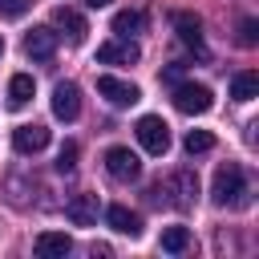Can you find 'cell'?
<instances>
[{
	"label": "cell",
	"instance_id": "cell-1",
	"mask_svg": "<svg viewBox=\"0 0 259 259\" xmlns=\"http://www.w3.org/2000/svg\"><path fill=\"white\" fill-rule=\"evenodd\" d=\"M210 198H214V206H227V210H243L251 202V182H247V174H243L239 162H227V166L214 170Z\"/></svg>",
	"mask_w": 259,
	"mask_h": 259
},
{
	"label": "cell",
	"instance_id": "cell-17",
	"mask_svg": "<svg viewBox=\"0 0 259 259\" xmlns=\"http://www.w3.org/2000/svg\"><path fill=\"white\" fill-rule=\"evenodd\" d=\"M142 24H146V16L138 12V8H121V12H113V32L117 36H130V32H142Z\"/></svg>",
	"mask_w": 259,
	"mask_h": 259
},
{
	"label": "cell",
	"instance_id": "cell-26",
	"mask_svg": "<svg viewBox=\"0 0 259 259\" xmlns=\"http://www.w3.org/2000/svg\"><path fill=\"white\" fill-rule=\"evenodd\" d=\"M0 53H4V36H0Z\"/></svg>",
	"mask_w": 259,
	"mask_h": 259
},
{
	"label": "cell",
	"instance_id": "cell-8",
	"mask_svg": "<svg viewBox=\"0 0 259 259\" xmlns=\"http://www.w3.org/2000/svg\"><path fill=\"white\" fill-rule=\"evenodd\" d=\"M138 45L130 40V36H117V40H105L101 49H97V61L101 65H138Z\"/></svg>",
	"mask_w": 259,
	"mask_h": 259
},
{
	"label": "cell",
	"instance_id": "cell-15",
	"mask_svg": "<svg viewBox=\"0 0 259 259\" xmlns=\"http://www.w3.org/2000/svg\"><path fill=\"white\" fill-rule=\"evenodd\" d=\"M174 28L190 49H202V20L194 12H174Z\"/></svg>",
	"mask_w": 259,
	"mask_h": 259
},
{
	"label": "cell",
	"instance_id": "cell-24",
	"mask_svg": "<svg viewBox=\"0 0 259 259\" xmlns=\"http://www.w3.org/2000/svg\"><path fill=\"white\" fill-rule=\"evenodd\" d=\"M162 77H166V81H178V77H182V65H170V69H166Z\"/></svg>",
	"mask_w": 259,
	"mask_h": 259
},
{
	"label": "cell",
	"instance_id": "cell-6",
	"mask_svg": "<svg viewBox=\"0 0 259 259\" xmlns=\"http://www.w3.org/2000/svg\"><path fill=\"white\" fill-rule=\"evenodd\" d=\"M105 170H109V178H117V182H134L138 170H142V162H138V154H134L130 146H109V150H105Z\"/></svg>",
	"mask_w": 259,
	"mask_h": 259
},
{
	"label": "cell",
	"instance_id": "cell-9",
	"mask_svg": "<svg viewBox=\"0 0 259 259\" xmlns=\"http://www.w3.org/2000/svg\"><path fill=\"white\" fill-rule=\"evenodd\" d=\"M97 210H101L97 194H73V198L65 202V214H69L73 227H93V223H97Z\"/></svg>",
	"mask_w": 259,
	"mask_h": 259
},
{
	"label": "cell",
	"instance_id": "cell-21",
	"mask_svg": "<svg viewBox=\"0 0 259 259\" xmlns=\"http://www.w3.org/2000/svg\"><path fill=\"white\" fill-rule=\"evenodd\" d=\"M57 170H61V174H73V170H77V142H65V146H61Z\"/></svg>",
	"mask_w": 259,
	"mask_h": 259
},
{
	"label": "cell",
	"instance_id": "cell-11",
	"mask_svg": "<svg viewBox=\"0 0 259 259\" xmlns=\"http://www.w3.org/2000/svg\"><path fill=\"white\" fill-rule=\"evenodd\" d=\"M53 24L69 36V45H81L85 32H89V24H85V16H81L77 8H57V12H53ZM61 32H57V36H61Z\"/></svg>",
	"mask_w": 259,
	"mask_h": 259
},
{
	"label": "cell",
	"instance_id": "cell-12",
	"mask_svg": "<svg viewBox=\"0 0 259 259\" xmlns=\"http://www.w3.org/2000/svg\"><path fill=\"white\" fill-rule=\"evenodd\" d=\"M49 146V130L45 125H16V134H12V150L16 154H36V150H45Z\"/></svg>",
	"mask_w": 259,
	"mask_h": 259
},
{
	"label": "cell",
	"instance_id": "cell-10",
	"mask_svg": "<svg viewBox=\"0 0 259 259\" xmlns=\"http://www.w3.org/2000/svg\"><path fill=\"white\" fill-rule=\"evenodd\" d=\"M53 53H57V32L53 28H32L24 36V57L28 61H53Z\"/></svg>",
	"mask_w": 259,
	"mask_h": 259
},
{
	"label": "cell",
	"instance_id": "cell-7",
	"mask_svg": "<svg viewBox=\"0 0 259 259\" xmlns=\"http://www.w3.org/2000/svg\"><path fill=\"white\" fill-rule=\"evenodd\" d=\"M53 113L61 121H77V113H81V89L73 81H57V89H53Z\"/></svg>",
	"mask_w": 259,
	"mask_h": 259
},
{
	"label": "cell",
	"instance_id": "cell-13",
	"mask_svg": "<svg viewBox=\"0 0 259 259\" xmlns=\"http://www.w3.org/2000/svg\"><path fill=\"white\" fill-rule=\"evenodd\" d=\"M73 251V239L65 231H40L36 235V255L40 259H65Z\"/></svg>",
	"mask_w": 259,
	"mask_h": 259
},
{
	"label": "cell",
	"instance_id": "cell-19",
	"mask_svg": "<svg viewBox=\"0 0 259 259\" xmlns=\"http://www.w3.org/2000/svg\"><path fill=\"white\" fill-rule=\"evenodd\" d=\"M182 146H186L190 158H194V154H210V150H214V134H206V130H190V134L182 138Z\"/></svg>",
	"mask_w": 259,
	"mask_h": 259
},
{
	"label": "cell",
	"instance_id": "cell-25",
	"mask_svg": "<svg viewBox=\"0 0 259 259\" xmlns=\"http://www.w3.org/2000/svg\"><path fill=\"white\" fill-rule=\"evenodd\" d=\"M89 8H105V4H113V0H85Z\"/></svg>",
	"mask_w": 259,
	"mask_h": 259
},
{
	"label": "cell",
	"instance_id": "cell-16",
	"mask_svg": "<svg viewBox=\"0 0 259 259\" xmlns=\"http://www.w3.org/2000/svg\"><path fill=\"white\" fill-rule=\"evenodd\" d=\"M32 89H36V81H32L28 73H16V77L8 81V109H24V105L32 101Z\"/></svg>",
	"mask_w": 259,
	"mask_h": 259
},
{
	"label": "cell",
	"instance_id": "cell-4",
	"mask_svg": "<svg viewBox=\"0 0 259 259\" xmlns=\"http://www.w3.org/2000/svg\"><path fill=\"white\" fill-rule=\"evenodd\" d=\"M154 190L170 194L166 202L178 206V210H186V206H194V198H198V174H194V170H178V174L166 178V186H154Z\"/></svg>",
	"mask_w": 259,
	"mask_h": 259
},
{
	"label": "cell",
	"instance_id": "cell-3",
	"mask_svg": "<svg viewBox=\"0 0 259 259\" xmlns=\"http://www.w3.org/2000/svg\"><path fill=\"white\" fill-rule=\"evenodd\" d=\"M134 134H138V142H142V150H146V154H166V150H170V125H166L158 113L138 117Z\"/></svg>",
	"mask_w": 259,
	"mask_h": 259
},
{
	"label": "cell",
	"instance_id": "cell-23",
	"mask_svg": "<svg viewBox=\"0 0 259 259\" xmlns=\"http://www.w3.org/2000/svg\"><path fill=\"white\" fill-rule=\"evenodd\" d=\"M255 32H259V24H255V20H251V16H247V20H243V24H239V45H247V49H251V45H255V40H259V36H255Z\"/></svg>",
	"mask_w": 259,
	"mask_h": 259
},
{
	"label": "cell",
	"instance_id": "cell-2",
	"mask_svg": "<svg viewBox=\"0 0 259 259\" xmlns=\"http://www.w3.org/2000/svg\"><path fill=\"white\" fill-rule=\"evenodd\" d=\"M97 93H101L113 109H130V105H138V101H142V89H138L134 81L113 77V73H101V77H97Z\"/></svg>",
	"mask_w": 259,
	"mask_h": 259
},
{
	"label": "cell",
	"instance_id": "cell-18",
	"mask_svg": "<svg viewBox=\"0 0 259 259\" xmlns=\"http://www.w3.org/2000/svg\"><path fill=\"white\" fill-rule=\"evenodd\" d=\"M255 93H259V73L247 69V73H235V77H231V97H235V101H251Z\"/></svg>",
	"mask_w": 259,
	"mask_h": 259
},
{
	"label": "cell",
	"instance_id": "cell-14",
	"mask_svg": "<svg viewBox=\"0 0 259 259\" xmlns=\"http://www.w3.org/2000/svg\"><path fill=\"white\" fill-rule=\"evenodd\" d=\"M105 223H109L117 235H130V239L142 231V219H138L130 206H117V202H113V206H105Z\"/></svg>",
	"mask_w": 259,
	"mask_h": 259
},
{
	"label": "cell",
	"instance_id": "cell-5",
	"mask_svg": "<svg viewBox=\"0 0 259 259\" xmlns=\"http://www.w3.org/2000/svg\"><path fill=\"white\" fill-rule=\"evenodd\" d=\"M210 105H214V93L206 85H198V81H178L174 85V109H182V113H206Z\"/></svg>",
	"mask_w": 259,
	"mask_h": 259
},
{
	"label": "cell",
	"instance_id": "cell-22",
	"mask_svg": "<svg viewBox=\"0 0 259 259\" xmlns=\"http://www.w3.org/2000/svg\"><path fill=\"white\" fill-rule=\"evenodd\" d=\"M28 8H32V0H0V16L4 20H20Z\"/></svg>",
	"mask_w": 259,
	"mask_h": 259
},
{
	"label": "cell",
	"instance_id": "cell-20",
	"mask_svg": "<svg viewBox=\"0 0 259 259\" xmlns=\"http://www.w3.org/2000/svg\"><path fill=\"white\" fill-rule=\"evenodd\" d=\"M186 247H190V231H186V227H166V231H162V251L178 255V251H186Z\"/></svg>",
	"mask_w": 259,
	"mask_h": 259
}]
</instances>
